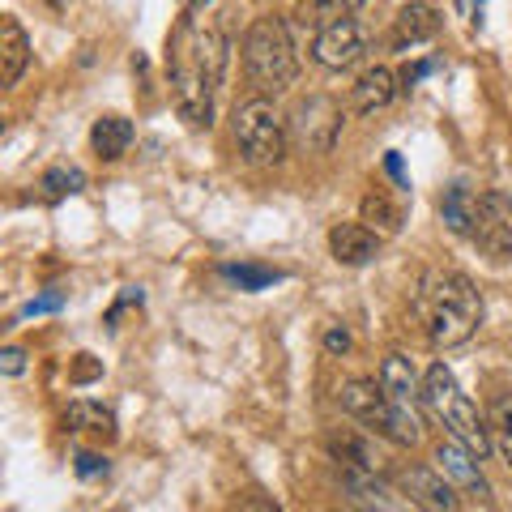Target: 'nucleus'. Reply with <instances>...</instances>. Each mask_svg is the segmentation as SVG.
Returning <instances> with one entry per match:
<instances>
[{"instance_id": "b1692460", "label": "nucleus", "mask_w": 512, "mask_h": 512, "mask_svg": "<svg viewBox=\"0 0 512 512\" xmlns=\"http://www.w3.org/2000/svg\"><path fill=\"white\" fill-rule=\"evenodd\" d=\"M86 188V175L77 171V167H52L43 175V192L52 201H60V197H73V192H82Z\"/></svg>"}, {"instance_id": "a211bd4d", "label": "nucleus", "mask_w": 512, "mask_h": 512, "mask_svg": "<svg viewBox=\"0 0 512 512\" xmlns=\"http://www.w3.org/2000/svg\"><path fill=\"white\" fill-rule=\"evenodd\" d=\"M90 146L99 158H107V163H116V158L128 154V146H133V120L124 116H103L99 124L90 128Z\"/></svg>"}, {"instance_id": "f8f14e48", "label": "nucleus", "mask_w": 512, "mask_h": 512, "mask_svg": "<svg viewBox=\"0 0 512 512\" xmlns=\"http://www.w3.org/2000/svg\"><path fill=\"white\" fill-rule=\"evenodd\" d=\"M380 384H384V393L393 397V406L397 410H406L410 419H419V406H423V384L419 376H414V367L406 355H389L380 367ZM423 423V419H419Z\"/></svg>"}, {"instance_id": "c756f323", "label": "nucleus", "mask_w": 512, "mask_h": 512, "mask_svg": "<svg viewBox=\"0 0 512 512\" xmlns=\"http://www.w3.org/2000/svg\"><path fill=\"white\" fill-rule=\"evenodd\" d=\"M99 470H107V461H103V457H94V453H82V457H77V474H99Z\"/></svg>"}, {"instance_id": "423d86ee", "label": "nucleus", "mask_w": 512, "mask_h": 512, "mask_svg": "<svg viewBox=\"0 0 512 512\" xmlns=\"http://www.w3.org/2000/svg\"><path fill=\"white\" fill-rule=\"evenodd\" d=\"M235 141L252 163L274 167L286 158V141H291V128L278 116V107L269 103V94H256L244 107L235 111Z\"/></svg>"}, {"instance_id": "0eeeda50", "label": "nucleus", "mask_w": 512, "mask_h": 512, "mask_svg": "<svg viewBox=\"0 0 512 512\" xmlns=\"http://www.w3.org/2000/svg\"><path fill=\"white\" fill-rule=\"evenodd\" d=\"M478 248L495 261H512V201L504 192H474L470 235Z\"/></svg>"}, {"instance_id": "6ab92c4d", "label": "nucleus", "mask_w": 512, "mask_h": 512, "mask_svg": "<svg viewBox=\"0 0 512 512\" xmlns=\"http://www.w3.org/2000/svg\"><path fill=\"white\" fill-rule=\"evenodd\" d=\"M64 423L73 431H90V436H116V414L99 402H73L64 410Z\"/></svg>"}, {"instance_id": "aec40b11", "label": "nucleus", "mask_w": 512, "mask_h": 512, "mask_svg": "<svg viewBox=\"0 0 512 512\" xmlns=\"http://www.w3.org/2000/svg\"><path fill=\"white\" fill-rule=\"evenodd\" d=\"M329 453L338 461H346V470H376L380 466L376 453H372V444L359 440L355 431H338V436H329Z\"/></svg>"}, {"instance_id": "2eb2a0df", "label": "nucleus", "mask_w": 512, "mask_h": 512, "mask_svg": "<svg viewBox=\"0 0 512 512\" xmlns=\"http://www.w3.org/2000/svg\"><path fill=\"white\" fill-rule=\"evenodd\" d=\"M397 99V77L393 69H384V64H376V69H367L355 86H350V103H355L359 116H376V111H384Z\"/></svg>"}, {"instance_id": "f3484780", "label": "nucleus", "mask_w": 512, "mask_h": 512, "mask_svg": "<svg viewBox=\"0 0 512 512\" xmlns=\"http://www.w3.org/2000/svg\"><path fill=\"white\" fill-rule=\"evenodd\" d=\"M30 64V39L18 18H5L0 22V82L5 86H18V77L26 73Z\"/></svg>"}, {"instance_id": "c85d7f7f", "label": "nucleus", "mask_w": 512, "mask_h": 512, "mask_svg": "<svg viewBox=\"0 0 512 512\" xmlns=\"http://www.w3.org/2000/svg\"><path fill=\"white\" fill-rule=\"evenodd\" d=\"M60 308V295H43L35 303H26V316H43V312H56Z\"/></svg>"}, {"instance_id": "7c9ffc66", "label": "nucleus", "mask_w": 512, "mask_h": 512, "mask_svg": "<svg viewBox=\"0 0 512 512\" xmlns=\"http://www.w3.org/2000/svg\"><path fill=\"white\" fill-rule=\"evenodd\" d=\"M423 73H431V64H406L402 82H406V86H414V82H419V77H423Z\"/></svg>"}, {"instance_id": "5701e85b", "label": "nucleus", "mask_w": 512, "mask_h": 512, "mask_svg": "<svg viewBox=\"0 0 512 512\" xmlns=\"http://www.w3.org/2000/svg\"><path fill=\"white\" fill-rule=\"evenodd\" d=\"M363 222L372 231H380V235H397L402 231V210H397L384 192H367L363 197Z\"/></svg>"}, {"instance_id": "4be33fe9", "label": "nucleus", "mask_w": 512, "mask_h": 512, "mask_svg": "<svg viewBox=\"0 0 512 512\" xmlns=\"http://www.w3.org/2000/svg\"><path fill=\"white\" fill-rule=\"evenodd\" d=\"M440 214L448 222V231H457V235H470V214H474V192L470 188H444V197H440Z\"/></svg>"}, {"instance_id": "1a4fd4ad", "label": "nucleus", "mask_w": 512, "mask_h": 512, "mask_svg": "<svg viewBox=\"0 0 512 512\" xmlns=\"http://www.w3.org/2000/svg\"><path fill=\"white\" fill-rule=\"evenodd\" d=\"M363 26L355 18H338V22H325L316 30L312 39V56L316 64H325V69H350V64L363 60Z\"/></svg>"}, {"instance_id": "4468645a", "label": "nucleus", "mask_w": 512, "mask_h": 512, "mask_svg": "<svg viewBox=\"0 0 512 512\" xmlns=\"http://www.w3.org/2000/svg\"><path fill=\"white\" fill-rule=\"evenodd\" d=\"M329 252L338 265H367L380 252V235L367 222H342L329 231Z\"/></svg>"}, {"instance_id": "f257e3e1", "label": "nucleus", "mask_w": 512, "mask_h": 512, "mask_svg": "<svg viewBox=\"0 0 512 512\" xmlns=\"http://www.w3.org/2000/svg\"><path fill=\"white\" fill-rule=\"evenodd\" d=\"M171 69V103L180 120L192 128H210L214 120V94L227 73V39L210 18H184L171 35L167 52Z\"/></svg>"}, {"instance_id": "dca6fc26", "label": "nucleus", "mask_w": 512, "mask_h": 512, "mask_svg": "<svg viewBox=\"0 0 512 512\" xmlns=\"http://www.w3.org/2000/svg\"><path fill=\"white\" fill-rule=\"evenodd\" d=\"M440 30V13L414 0V5H402L393 18V47H414V43H427L431 35Z\"/></svg>"}, {"instance_id": "7ed1b4c3", "label": "nucleus", "mask_w": 512, "mask_h": 512, "mask_svg": "<svg viewBox=\"0 0 512 512\" xmlns=\"http://www.w3.org/2000/svg\"><path fill=\"white\" fill-rule=\"evenodd\" d=\"M423 406L444 423L448 436L461 440L466 448H474L478 457H487L491 448H495V444H491L487 419L478 414V406L470 402V397L461 393L457 376L448 372L444 363H431V367H427V376H423Z\"/></svg>"}, {"instance_id": "f03ea898", "label": "nucleus", "mask_w": 512, "mask_h": 512, "mask_svg": "<svg viewBox=\"0 0 512 512\" xmlns=\"http://www.w3.org/2000/svg\"><path fill=\"white\" fill-rule=\"evenodd\" d=\"M414 312H419L431 346H440V350L470 342L478 325H483V299H478L474 282L466 274H457V269H431L419 282Z\"/></svg>"}, {"instance_id": "ddd939ff", "label": "nucleus", "mask_w": 512, "mask_h": 512, "mask_svg": "<svg viewBox=\"0 0 512 512\" xmlns=\"http://www.w3.org/2000/svg\"><path fill=\"white\" fill-rule=\"evenodd\" d=\"M402 491L414 500V508H444V512H453L461 504V491L448 483V478L440 470H406L402 474Z\"/></svg>"}, {"instance_id": "473e14b6", "label": "nucleus", "mask_w": 512, "mask_h": 512, "mask_svg": "<svg viewBox=\"0 0 512 512\" xmlns=\"http://www.w3.org/2000/svg\"><path fill=\"white\" fill-rule=\"evenodd\" d=\"M205 5H214V0H188V9H205Z\"/></svg>"}, {"instance_id": "9d476101", "label": "nucleus", "mask_w": 512, "mask_h": 512, "mask_svg": "<svg viewBox=\"0 0 512 512\" xmlns=\"http://www.w3.org/2000/svg\"><path fill=\"white\" fill-rule=\"evenodd\" d=\"M478 457L474 448H466L461 440H453L448 436L440 448H436V470L453 483L461 495H474L478 504H491V487H487V478H483V470H478Z\"/></svg>"}, {"instance_id": "a878e982", "label": "nucleus", "mask_w": 512, "mask_h": 512, "mask_svg": "<svg viewBox=\"0 0 512 512\" xmlns=\"http://www.w3.org/2000/svg\"><path fill=\"white\" fill-rule=\"evenodd\" d=\"M231 282H239L244 291H261V286H269V282H278V274L274 269H252V265H227L222 269Z\"/></svg>"}, {"instance_id": "2f4dec72", "label": "nucleus", "mask_w": 512, "mask_h": 512, "mask_svg": "<svg viewBox=\"0 0 512 512\" xmlns=\"http://www.w3.org/2000/svg\"><path fill=\"white\" fill-rule=\"evenodd\" d=\"M384 167H389V175H393L397 184H406V175H402V158H397V154H389V158H384Z\"/></svg>"}, {"instance_id": "cd10ccee", "label": "nucleus", "mask_w": 512, "mask_h": 512, "mask_svg": "<svg viewBox=\"0 0 512 512\" xmlns=\"http://www.w3.org/2000/svg\"><path fill=\"white\" fill-rule=\"evenodd\" d=\"M325 350H329V355H346V350H350V333L346 329H329L325 333Z\"/></svg>"}, {"instance_id": "bb28decb", "label": "nucleus", "mask_w": 512, "mask_h": 512, "mask_svg": "<svg viewBox=\"0 0 512 512\" xmlns=\"http://www.w3.org/2000/svg\"><path fill=\"white\" fill-rule=\"evenodd\" d=\"M0 372H5V376H22L26 372V355L18 346H9L5 355H0Z\"/></svg>"}, {"instance_id": "412c9836", "label": "nucleus", "mask_w": 512, "mask_h": 512, "mask_svg": "<svg viewBox=\"0 0 512 512\" xmlns=\"http://www.w3.org/2000/svg\"><path fill=\"white\" fill-rule=\"evenodd\" d=\"M487 427H491V444H495V453H500L508 461V470H512V393H500L491 402L487 410Z\"/></svg>"}, {"instance_id": "393cba45", "label": "nucleus", "mask_w": 512, "mask_h": 512, "mask_svg": "<svg viewBox=\"0 0 512 512\" xmlns=\"http://www.w3.org/2000/svg\"><path fill=\"white\" fill-rule=\"evenodd\" d=\"M367 5V0H308L312 9V22H338V18H355V13Z\"/></svg>"}, {"instance_id": "39448f33", "label": "nucleus", "mask_w": 512, "mask_h": 512, "mask_svg": "<svg viewBox=\"0 0 512 512\" xmlns=\"http://www.w3.org/2000/svg\"><path fill=\"white\" fill-rule=\"evenodd\" d=\"M338 402L350 419H359L367 431H376V436H384L389 444L406 448V444H419V436H423V423L410 419L406 410H397L380 380H346L338 389Z\"/></svg>"}, {"instance_id": "20e7f679", "label": "nucleus", "mask_w": 512, "mask_h": 512, "mask_svg": "<svg viewBox=\"0 0 512 512\" xmlns=\"http://www.w3.org/2000/svg\"><path fill=\"white\" fill-rule=\"evenodd\" d=\"M244 73L261 94H278L299 77V56L282 18H256L244 35Z\"/></svg>"}, {"instance_id": "9b49d317", "label": "nucleus", "mask_w": 512, "mask_h": 512, "mask_svg": "<svg viewBox=\"0 0 512 512\" xmlns=\"http://www.w3.org/2000/svg\"><path fill=\"white\" fill-rule=\"evenodd\" d=\"M342 487L350 495V504H359V508H380V512L414 508L410 495H397V487H389L384 478H376V470H346Z\"/></svg>"}, {"instance_id": "6e6552de", "label": "nucleus", "mask_w": 512, "mask_h": 512, "mask_svg": "<svg viewBox=\"0 0 512 512\" xmlns=\"http://www.w3.org/2000/svg\"><path fill=\"white\" fill-rule=\"evenodd\" d=\"M342 133V107L316 94V99H303L295 111H291V137L299 150L308 154H329L333 141Z\"/></svg>"}]
</instances>
